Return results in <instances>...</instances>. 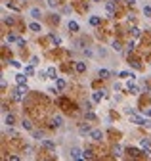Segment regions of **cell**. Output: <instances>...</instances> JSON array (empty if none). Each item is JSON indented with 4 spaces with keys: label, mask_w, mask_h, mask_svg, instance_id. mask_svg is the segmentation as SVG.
I'll use <instances>...</instances> for the list:
<instances>
[{
    "label": "cell",
    "mask_w": 151,
    "mask_h": 161,
    "mask_svg": "<svg viewBox=\"0 0 151 161\" xmlns=\"http://www.w3.org/2000/svg\"><path fill=\"white\" fill-rule=\"evenodd\" d=\"M27 92H29L27 84H19V86H17V90L13 92V100H15V102H21V100H23V98L27 96Z\"/></svg>",
    "instance_id": "cell-1"
},
{
    "label": "cell",
    "mask_w": 151,
    "mask_h": 161,
    "mask_svg": "<svg viewBox=\"0 0 151 161\" xmlns=\"http://www.w3.org/2000/svg\"><path fill=\"white\" fill-rule=\"evenodd\" d=\"M130 121L136 123V125H140V127H151V121H149V119L140 117V115H136V113H132V115H130Z\"/></svg>",
    "instance_id": "cell-2"
},
{
    "label": "cell",
    "mask_w": 151,
    "mask_h": 161,
    "mask_svg": "<svg viewBox=\"0 0 151 161\" xmlns=\"http://www.w3.org/2000/svg\"><path fill=\"white\" fill-rule=\"evenodd\" d=\"M27 77H29V75H27L25 71H23V73H17V75H15V83H17V84H25Z\"/></svg>",
    "instance_id": "cell-3"
},
{
    "label": "cell",
    "mask_w": 151,
    "mask_h": 161,
    "mask_svg": "<svg viewBox=\"0 0 151 161\" xmlns=\"http://www.w3.org/2000/svg\"><path fill=\"white\" fill-rule=\"evenodd\" d=\"M82 154H84V152H82V150H78V148H73L69 152V155L73 157V159H82Z\"/></svg>",
    "instance_id": "cell-4"
},
{
    "label": "cell",
    "mask_w": 151,
    "mask_h": 161,
    "mask_svg": "<svg viewBox=\"0 0 151 161\" xmlns=\"http://www.w3.org/2000/svg\"><path fill=\"white\" fill-rule=\"evenodd\" d=\"M90 136H92V140H94V142L103 140V132H101V130H92V132H90Z\"/></svg>",
    "instance_id": "cell-5"
},
{
    "label": "cell",
    "mask_w": 151,
    "mask_h": 161,
    "mask_svg": "<svg viewBox=\"0 0 151 161\" xmlns=\"http://www.w3.org/2000/svg\"><path fill=\"white\" fill-rule=\"evenodd\" d=\"M61 123H63L61 115H54L52 117V127H61Z\"/></svg>",
    "instance_id": "cell-6"
},
{
    "label": "cell",
    "mask_w": 151,
    "mask_h": 161,
    "mask_svg": "<svg viewBox=\"0 0 151 161\" xmlns=\"http://www.w3.org/2000/svg\"><path fill=\"white\" fill-rule=\"evenodd\" d=\"M115 10H117L115 2H107V4H105V12L109 13V15H113V13H115Z\"/></svg>",
    "instance_id": "cell-7"
},
{
    "label": "cell",
    "mask_w": 151,
    "mask_h": 161,
    "mask_svg": "<svg viewBox=\"0 0 151 161\" xmlns=\"http://www.w3.org/2000/svg\"><path fill=\"white\" fill-rule=\"evenodd\" d=\"M103 92H105V90H98V92H94V94H92V102H101V98L105 96Z\"/></svg>",
    "instance_id": "cell-8"
},
{
    "label": "cell",
    "mask_w": 151,
    "mask_h": 161,
    "mask_svg": "<svg viewBox=\"0 0 151 161\" xmlns=\"http://www.w3.org/2000/svg\"><path fill=\"white\" fill-rule=\"evenodd\" d=\"M33 138L37 142H42L44 140V132H42V130H33Z\"/></svg>",
    "instance_id": "cell-9"
},
{
    "label": "cell",
    "mask_w": 151,
    "mask_h": 161,
    "mask_svg": "<svg viewBox=\"0 0 151 161\" xmlns=\"http://www.w3.org/2000/svg\"><path fill=\"white\" fill-rule=\"evenodd\" d=\"M29 29H31L33 33H40V31H42V27H40V23H37V21H33V23H29Z\"/></svg>",
    "instance_id": "cell-10"
},
{
    "label": "cell",
    "mask_w": 151,
    "mask_h": 161,
    "mask_svg": "<svg viewBox=\"0 0 151 161\" xmlns=\"http://www.w3.org/2000/svg\"><path fill=\"white\" fill-rule=\"evenodd\" d=\"M42 148H46V150H52V152H54V150H56V144H54L52 140H42Z\"/></svg>",
    "instance_id": "cell-11"
},
{
    "label": "cell",
    "mask_w": 151,
    "mask_h": 161,
    "mask_svg": "<svg viewBox=\"0 0 151 161\" xmlns=\"http://www.w3.org/2000/svg\"><path fill=\"white\" fill-rule=\"evenodd\" d=\"M75 69H76V73H84V71H86V63H84V61H76Z\"/></svg>",
    "instance_id": "cell-12"
},
{
    "label": "cell",
    "mask_w": 151,
    "mask_h": 161,
    "mask_svg": "<svg viewBox=\"0 0 151 161\" xmlns=\"http://www.w3.org/2000/svg\"><path fill=\"white\" fill-rule=\"evenodd\" d=\"M48 79H52V81H56L57 79V71H56V67H48Z\"/></svg>",
    "instance_id": "cell-13"
},
{
    "label": "cell",
    "mask_w": 151,
    "mask_h": 161,
    "mask_svg": "<svg viewBox=\"0 0 151 161\" xmlns=\"http://www.w3.org/2000/svg\"><path fill=\"white\" fill-rule=\"evenodd\" d=\"M67 29H69L71 33H76V31H78V23H76V21H73V19H71L69 23H67Z\"/></svg>",
    "instance_id": "cell-14"
},
{
    "label": "cell",
    "mask_w": 151,
    "mask_h": 161,
    "mask_svg": "<svg viewBox=\"0 0 151 161\" xmlns=\"http://www.w3.org/2000/svg\"><path fill=\"white\" fill-rule=\"evenodd\" d=\"M126 86H128V92H132V94H138V92H140V86H138V84H134V83H128Z\"/></svg>",
    "instance_id": "cell-15"
},
{
    "label": "cell",
    "mask_w": 151,
    "mask_h": 161,
    "mask_svg": "<svg viewBox=\"0 0 151 161\" xmlns=\"http://www.w3.org/2000/svg\"><path fill=\"white\" fill-rule=\"evenodd\" d=\"M29 13H31V17H35V19H40V15H42V12H40L38 8H33Z\"/></svg>",
    "instance_id": "cell-16"
},
{
    "label": "cell",
    "mask_w": 151,
    "mask_h": 161,
    "mask_svg": "<svg viewBox=\"0 0 151 161\" xmlns=\"http://www.w3.org/2000/svg\"><path fill=\"white\" fill-rule=\"evenodd\" d=\"M98 75H100V79H109V77H111L109 69H100V71H98Z\"/></svg>",
    "instance_id": "cell-17"
},
{
    "label": "cell",
    "mask_w": 151,
    "mask_h": 161,
    "mask_svg": "<svg viewBox=\"0 0 151 161\" xmlns=\"http://www.w3.org/2000/svg\"><path fill=\"white\" fill-rule=\"evenodd\" d=\"M78 132H80V134H88V132H92V130H90V127L84 123V125H80V127H78Z\"/></svg>",
    "instance_id": "cell-18"
},
{
    "label": "cell",
    "mask_w": 151,
    "mask_h": 161,
    "mask_svg": "<svg viewBox=\"0 0 151 161\" xmlns=\"http://www.w3.org/2000/svg\"><path fill=\"white\" fill-rule=\"evenodd\" d=\"M151 146V138H142L140 140V148H149Z\"/></svg>",
    "instance_id": "cell-19"
},
{
    "label": "cell",
    "mask_w": 151,
    "mask_h": 161,
    "mask_svg": "<svg viewBox=\"0 0 151 161\" xmlns=\"http://www.w3.org/2000/svg\"><path fill=\"white\" fill-rule=\"evenodd\" d=\"M56 86H57V88H59V90H63V88L67 86V83H65L63 79H59V77H57V79H56Z\"/></svg>",
    "instance_id": "cell-20"
},
{
    "label": "cell",
    "mask_w": 151,
    "mask_h": 161,
    "mask_svg": "<svg viewBox=\"0 0 151 161\" xmlns=\"http://www.w3.org/2000/svg\"><path fill=\"white\" fill-rule=\"evenodd\" d=\"M92 157H94V152H92V150H84V154H82V159H92Z\"/></svg>",
    "instance_id": "cell-21"
},
{
    "label": "cell",
    "mask_w": 151,
    "mask_h": 161,
    "mask_svg": "<svg viewBox=\"0 0 151 161\" xmlns=\"http://www.w3.org/2000/svg\"><path fill=\"white\" fill-rule=\"evenodd\" d=\"M23 71H25L29 77H31V75H35V67H33V63H31V65H27V67H23Z\"/></svg>",
    "instance_id": "cell-22"
},
{
    "label": "cell",
    "mask_w": 151,
    "mask_h": 161,
    "mask_svg": "<svg viewBox=\"0 0 151 161\" xmlns=\"http://www.w3.org/2000/svg\"><path fill=\"white\" fill-rule=\"evenodd\" d=\"M4 123H6L8 127H10V125H13V115H12V113H8V115L4 117Z\"/></svg>",
    "instance_id": "cell-23"
},
{
    "label": "cell",
    "mask_w": 151,
    "mask_h": 161,
    "mask_svg": "<svg viewBox=\"0 0 151 161\" xmlns=\"http://www.w3.org/2000/svg\"><path fill=\"white\" fill-rule=\"evenodd\" d=\"M90 25H92V27L100 25V17H98V15H92V17H90Z\"/></svg>",
    "instance_id": "cell-24"
},
{
    "label": "cell",
    "mask_w": 151,
    "mask_h": 161,
    "mask_svg": "<svg viewBox=\"0 0 151 161\" xmlns=\"http://www.w3.org/2000/svg\"><path fill=\"white\" fill-rule=\"evenodd\" d=\"M111 48H113L115 52H120V48H122V46H120V42H119V40H113V44H111Z\"/></svg>",
    "instance_id": "cell-25"
},
{
    "label": "cell",
    "mask_w": 151,
    "mask_h": 161,
    "mask_svg": "<svg viewBox=\"0 0 151 161\" xmlns=\"http://www.w3.org/2000/svg\"><path fill=\"white\" fill-rule=\"evenodd\" d=\"M119 77L120 79H130V81H132V73H128V71H120Z\"/></svg>",
    "instance_id": "cell-26"
},
{
    "label": "cell",
    "mask_w": 151,
    "mask_h": 161,
    "mask_svg": "<svg viewBox=\"0 0 151 161\" xmlns=\"http://www.w3.org/2000/svg\"><path fill=\"white\" fill-rule=\"evenodd\" d=\"M21 125H23V129H27V130H33V125H31V121H21Z\"/></svg>",
    "instance_id": "cell-27"
},
{
    "label": "cell",
    "mask_w": 151,
    "mask_h": 161,
    "mask_svg": "<svg viewBox=\"0 0 151 161\" xmlns=\"http://www.w3.org/2000/svg\"><path fill=\"white\" fill-rule=\"evenodd\" d=\"M120 152H122V148H120V144H115V148H113V154L117 155V157H119V155H120Z\"/></svg>",
    "instance_id": "cell-28"
},
{
    "label": "cell",
    "mask_w": 151,
    "mask_h": 161,
    "mask_svg": "<svg viewBox=\"0 0 151 161\" xmlns=\"http://www.w3.org/2000/svg\"><path fill=\"white\" fill-rule=\"evenodd\" d=\"M144 15L145 17H151V6H144Z\"/></svg>",
    "instance_id": "cell-29"
},
{
    "label": "cell",
    "mask_w": 151,
    "mask_h": 161,
    "mask_svg": "<svg viewBox=\"0 0 151 161\" xmlns=\"http://www.w3.org/2000/svg\"><path fill=\"white\" fill-rule=\"evenodd\" d=\"M126 154H130L132 157H136V155H138V150H136V148H128V150H126Z\"/></svg>",
    "instance_id": "cell-30"
},
{
    "label": "cell",
    "mask_w": 151,
    "mask_h": 161,
    "mask_svg": "<svg viewBox=\"0 0 151 161\" xmlns=\"http://www.w3.org/2000/svg\"><path fill=\"white\" fill-rule=\"evenodd\" d=\"M52 42H54L56 46H59V44H61V39H59V37H54V35H52Z\"/></svg>",
    "instance_id": "cell-31"
},
{
    "label": "cell",
    "mask_w": 151,
    "mask_h": 161,
    "mask_svg": "<svg viewBox=\"0 0 151 161\" xmlns=\"http://www.w3.org/2000/svg\"><path fill=\"white\" fill-rule=\"evenodd\" d=\"M6 40H8V42H17L19 39L15 37V35H8V39H6Z\"/></svg>",
    "instance_id": "cell-32"
},
{
    "label": "cell",
    "mask_w": 151,
    "mask_h": 161,
    "mask_svg": "<svg viewBox=\"0 0 151 161\" xmlns=\"http://www.w3.org/2000/svg\"><path fill=\"white\" fill-rule=\"evenodd\" d=\"M130 31H132V35H134V37H140V35H142V31H140L138 27H132Z\"/></svg>",
    "instance_id": "cell-33"
},
{
    "label": "cell",
    "mask_w": 151,
    "mask_h": 161,
    "mask_svg": "<svg viewBox=\"0 0 151 161\" xmlns=\"http://www.w3.org/2000/svg\"><path fill=\"white\" fill-rule=\"evenodd\" d=\"M86 119H88V121H94V119H96V115L92 113V111H88V113H86Z\"/></svg>",
    "instance_id": "cell-34"
},
{
    "label": "cell",
    "mask_w": 151,
    "mask_h": 161,
    "mask_svg": "<svg viewBox=\"0 0 151 161\" xmlns=\"http://www.w3.org/2000/svg\"><path fill=\"white\" fill-rule=\"evenodd\" d=\"M48 6H50V8H56L57 6V0H48Z\"/></svg>",
    "instance_id": "cell-35"
},
{
    "label": "cell",
    "mask_w": 151,
    "mask_h": 161,
    "mask_svg": "<svg viewBox=\"0 0 151 161\" xmlns=\"http://www.w3.org/2000/svg\"><path fill=\"white\" fill-rule=\"evenodd\" d=\"M4 23H8V25H12V23H13V17H10V15H8V17H4Z\"/></svg>",
    "instance_id": "cell-36"
},
{
    "label": "cell",
    "mask_w": 151,
    "mask_h": 161,
    "mask_svg": "<svg viewBox=\"0 0 151 161\" xmlns=\"http://www.w3.org/2000/svg\"><path fill=\"white\" fill-rule=\"evenodd\" d=\"M31 63H33V65H38V63H40V59L35 56V58H31Z\"/></svg>",
    "instance_id": "cell-37"
},
{
    "label": "cell",
    "mask_w": 151,
    "mask_h": 161,
    "mask_svg": "<svg viewBox=\"0 0 151 161\" xmlns=\"http://www.w3.org/2000/svg\"><path fill=\"white\" fill-rule=\"evenodd\" d=\"M84 110L90 111V110H92V104H90V102H84Z\"/></svg>",
    "instance_id": "cell-38"
},
{
    "label": "cell",
    "mask_w": 151,
    "mask_h": 161,
    "mask_svg": "<svg viewBox=\"0 0 151 161\" xmlns=\"http://www.w3.org/2000/svg\"><path fill=\"white\" fill-rule=\"evenodd\" d=\"M134 46H136V44H134V40H130V42H128V52H132Z\"/></svg>",
    "instance_id": "cell-39"
},
{
    "label": "cell",
    "mask_w": 151,
    "mask_h": 161,
    "mask_svg": "<svg viewBox=\"0 0 151 161\" xmlns=\"http://www.w3.org/2000/svg\"><path fill=\"white\" fill-rule=\"evenodd\" d=\"M6 132H8V136H15V130H13V129H8Z\"/></svg>",
    "instance_id": "cell-40"
},
{
    "label": "cell",
    "mask_w": 151,
    "mask_h": 161,
    "mask_svg": "<svg viewBox=\"0 0 151 161\" xmlns=\"http://www.w3.org/2000/svg\"><path fill=\"white\" fill-rule=\"evenodd\" d=\"M124 4H128V6H134V4H136V0H124Z\"/></svg>",
    "instance_id": "cell-41"
},
{
    "label": "cell",
    "mask_w": 151,
    "mask_h": 161,
    "mask_svg": "<svg viewBox=\"0 0 151 161\" xmlns=\"http://www.w3.org/2000/svg\"><path fill=\"white\" fill-rule=\"evenodd\" d=\"M17 46H21V48H23V46H25V40H23V39H19V40H17Z\"/></svg>",
    "instance_id": "cell-42"
},
{
    "label": "cell",
    "mask_w": 151,
    "mask_h": 161,
    "mask_svg": "<svg viewBox=\"0 0 151 161\" xmlns=\"http://www.w3.org/2000/svg\"><path fill=\"white\" fill-rule=\"evenodd\" d=\"M147 115H149V117H151V110H149V111H147Z\"/></svg>",
    "instance_id": "cell-43"
},
{
    "label": "cell",
    "mask_w": 151,
    "mask_h": 161,
    "mask_svg": "<svg viewBox=\"0 0 151 161\" xmlns=\"http://www.w3.org/2000/svg\"><path fill=\"white\" fill-rule=\"evenodd\" d=\"M94 2H100V0H94Z\"/></svg>",
    "instance_id": "cell-44"
}]
</instances>
